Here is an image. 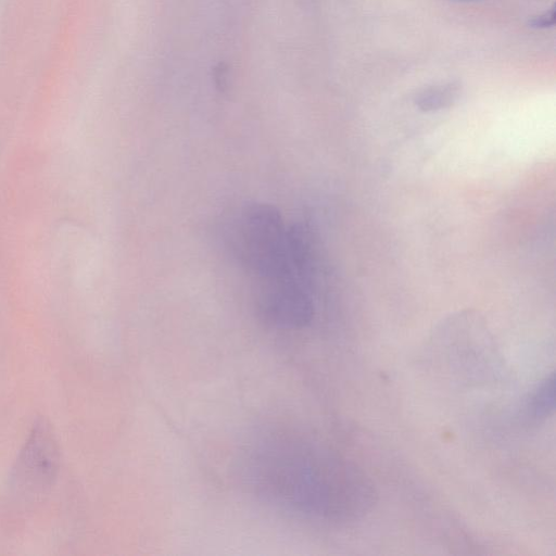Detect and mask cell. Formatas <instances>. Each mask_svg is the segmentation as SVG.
Wrapping results in <instances>:
<instances>
[{"mask_svg":"<svg viewBox=\"0 0 556 556\" xmlns=\"http://www.w3.org/2000/svg\"><path fill=\"white\" fill-rule=\"evenodd\" d=\"M59 448L50 425L39 419L34 425L17 462V476L31 486H43L55 477Z\"/></svg>","mask_w":556,"mask_h":556,"instance_id":"4","label":"cell"},{"mask_svg":"<svg viewBox=\"0 0 556 556\" xmlns=\"http://www.w3.org/2000/svg\"><path fill=\"white\" fill-rule=\"evenodd\" d=\"M555 406L554 374L547 376L533 393L529 410L533 418L541 419L549 416Z\"/></svg>","mask_w":556,"mask_h":556,"instance_id":"6","label":"cell"},{"mask_svg":"<svg viewBox=\"0 0 556 556\" xmlns=\"http://www.w3.org/2000/svg\"><path fill=\"white\" fill-rule=\"evenodd\" d=\"M462 85L447 81L421 89L414 97V104L422 112H435L452 106L460 97Z\"/></svg>","mask_w":556,"mask_h":556,"instance_id":"5","label":"cell"},{"mask_svg":"<svg viewBox=\"0 0 556 556\" xmlns=\"http://www.w3.org/2000/svg\"><path fill=\"white\" fill-rule=\"evenodd\" d=\"M448 1L468 2V1H478V0H448Z\"/></svg>","mask_w":556,"mask_h":556,"instance_id":"8","label":"cell"},{"mask_svg":"<svg viewBox=\"0 0 556 556\" xmlns=\"http://www.w3.org/2000/svg\"><path fill=\"white\" fill-rule=\"evenodd\" d=\"M226 249L245 269L268 280L287 265L288 226L280 212L266 203H249L224 226Z\"/></svg>","mask_w":556,"mask_h":556,"instance_id":"2","label":"cell"},{"mask_svg":"<svg viewBox=\"0 0 556 556\" xmlns=\"http://www.w3.org/2000/svg\"><path fill=\"white\" fill-rule=\"evenodd\" d=\"M248 486L286 513L324 522L363 518L377 500L374 482L325 443L287 427L261 430L241 456Z\"/></svg>","mask_w":556,"mask_h":556,"instance_id":"1","label":"cell"},{"mask_svg":"<svg viewBox=\"0 0 556 556\" xmlns=\"http://www.w3.org/2000/svg\"><path fill=\"white\" fill-rule=\"evenodd\" d=\"M264 282L256 299V311L264 323L283 330H296L311 324L315 314L311 282L295 278Z\"/></svg>","mask_w":556,"mask_h":556,"instance_id":"3","label":"cell"},{"mask_svg":"<svg viewBox=\"0 0 556 556\" xmlns=\"http://www.w3.org/2000/svg\"><path fill=\"white\" fill-rule=\"evenodd\" d=\"M555 24V7L533 15L528 21V26L533 29H546L553 27Z\"/></svg>","mask_w":556,"mask_h":556,"instance_id":"7","label":"cell"}]
</instances>
